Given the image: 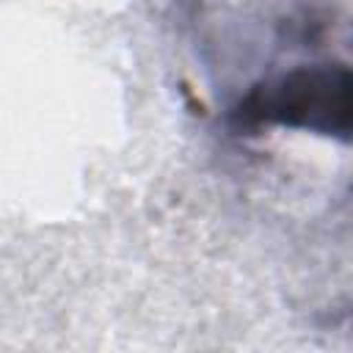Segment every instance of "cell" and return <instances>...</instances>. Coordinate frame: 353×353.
I'll return each instance as SVG.
<instances>
[{
    "label": "cell",
    "mask_w": 353,
    "mask_h": 353,
    "mask_svg": "<svg viewBox=\"0 0 353 353\" xmlns=\"http://www.w3.org/2000/svg\"><path fill=\"white\" fill-rule=\"evenodd\" d=\"M232 121L240 130L279 124L347 141L350 69L345 63H314L262 80L237 102Z\"/></svg>",
    "instance_id": "obj_1"
}]
</instances>
